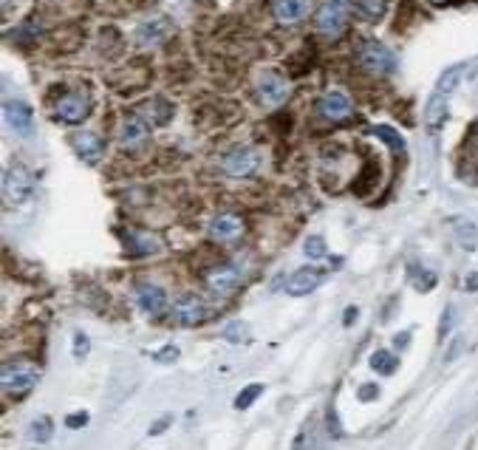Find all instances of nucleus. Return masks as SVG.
Masks as SVG:
<instances>
[{
    "mask_svg": "<svg viewBox=\"0 0 478 450\" xmlns=\"http://www.w3.org/2000/svg\"><path fill=\"white\" fill-rule=\"evenodd\" d=\"M34 193V176L23 165H12L3 176V198L9 207H20L23 201H29Z\"/></svg>",
    "mask_w": 478,
    "mask_h": 450,
    "instance_id": "obj_1",
    "label": "nucleus"
},
{
    "mask_svg": "<svg viewBox=\"0 0 478 450\" xmlns=\"http://www.w3.org/2000/svg\"><path fill=\"white\" fill-rule=\"evenodd\" d=\"M357 63H360L365 71L385 74V71H394V65H397V54L390 51L388 46L376 43V40H365V43H360V46H357Z\"/></svg>",
    "mask_w": 478,
    "mask_h": 450,
    "instance_id": "obj_2",
    "label": "nucleus"
},
{
    "mask_svg": "<svg viewBox=\"0 0 478 450\" xmlns=\"http://www.w3.org/2000/svg\"><path fill=\"white\" fill-rule=\"evenodd\" d=\"M37 383H40V368L31 362H9L3 371H0V385L9 394L31 391Z\"/></svg>",
    "mask_w": 478,
    "mask_h": 450,
    "instance_id": "obj_3",
    "label": "nucleus"
},
{
    "mask_svg": "<svg viewBox=\"0 0 478 450\" xmlns=\"http://www.w3.org/2000/svg\"><path fill=\"white\" fill-rule=\"evenodd\" d=\"M54 113L60 122H68V125H79V122L88 119L91 113V102L85 94H77V91H68L63 94L57 102H54Z\"/></svg>",
    "mask_w": 478,
    "mask_h": 450,
    "instance_id": "obj_4",
    "label": "nucleus"
},
{
    "mask_svg": "<svg viewBox=\"0 0 478 450\" xmlns=\"http://www.w3.org/2000/svg\"><path fill=\"white\" fill-rule=\"evenodd\" d=\"M317 113L331 119V122H345V119H351V113H354V102H351V97L345 91H328V94L320 97Z\"/></svg>",
    "mask_w": 478,
    "mask_h": 450,
    "instance_id": "obj_5",
    "label": "nucleus"
},
{
    "mask_svg": "<svg viewBox=\"0 0 478 450\" xmlns=\"http://www.w3.org/2000/svg\"><path fill=\"white\" fill-rule=\"evenodd\" d=\"M326 278V269H314V266H303V269H297V272H292L286 280H283V289L289 292V295H294V298H303V295H309V292H314L317 286H320V280Z\"/></svg>",
    "mask_w": 478,
    "mask_h": 450,
    "instance_id": "obj_6",
    "label": "nucleus"
},
{
    "mask_svg": "<svg viewBox=\"0 0 478 450\" xmlns=\"http://www.w3.org/2000/svg\"><path fill=\"white\" fill-rule=\"evenodd\" d=\"M207 314H209L207 303L201 298H196V295H182L176 303H173V317H176L179 326H187V329H190V326L204 323Z\"/></svg>",
    "mask_w": 478,
    "mask_h": 450,
    "instance_id": "obj_7",
    "label": "nucleus"
},
{
    "mask_svg": "<svg viewBox=\"0 0 478 450\" xmlns=\"http://www.w3.org/2000/svg\"><path fill=\"white\" fill-rule=\"evenodd\" d=\"M345 20H349V3H334V0H326L317 12V29L328 37L340 34L345 29Z\"/></svg>",
    "mask_w": 478,
    "mask_h": 450,
    "instance_id": "obj_8",
    "label": "nucleus"
},
{
    "mask_svg": "<svg viewBox=\"0 0 478 450\" xmlns=\"http://www.w3.org/2000/svg\"><path fill=\"white\" fill-rule=\"evenodd\" d=\"M204 280H207V289L209 292L227 298V295H232L238 286H241V272L235 266H215V269H209L204 275Z\"/></svg>",
    "mask_w": 478,
    "mask_h": 450,
    "instance_id": "obj_9",
    "label": "nucleus"
},
{
    "mask_svg": "<svg viewBox=\"0 0 478 450\" xmlns=\"http://www.w3.org/2000/svg\"><path fill=\"white\" fill-rule=\"evenodd\" d=\"M260 168V153L252 147H238L224 156V170L230 176H252Z\"/></svg>",
    "mask_w": 478,
    "mask_h": 450,
    "instance_id": "obj_10",
    "label": "nucleus"
},
{
    "mask_svg": "<svg viewBox=\"0 0 478 450\" xmlns=\"http://www.w3.org/2000/svg\"><path fill=\"white\" fill-rule=\"evenodd\" d=\"M3 116H6L9 128H12V131H15L17 136L29 139V136L34 134V116H31V108H29L26 102L9 99V102L3 105Z\"/></svg>",
    "mask_w": 478,
    "mask_h": 450,
    "instance_id": "obj_11",
    "label": "nucleus"
},
{
    "mask_svg": "<svg viewBox=\"0 0 478 450\" xmlns=\"http://www.w3.org/2000/svg\"><path fill=\"white\" fill-rule=\"evenodd\" d=\"M71 147L77 150V156L82 161H88V165H97V161L102 159V153H105V142L97 134H91V131L71 134Z\"/></svg>",
    "mask_w": 478,
    "mask_h": 450,
    "instance_id": "obj_12",
    "label": "nucleus"
},
{
    "mask_svg": "<svg viewBox=\"0 0 478 450\" xmlns=\"http://www.w3.org/2000/svg\"><path fill=\"white\" fill-rule=\"evenodd\" d=\"M257 94H260V99H264V105L275 108V105H280V102L286 99L289 86H286V79H283L280 74L269 71V74L260 77V83H257Z\"/></svg>",
    "mask_w": 478,
    "mask_h": 450,
    "instance_id": "obj_13",
    "label": "nucleus"
},
{
    "mask_svg": "<svg viewBox=\"0 0 478 450\" xmlns=\"http://www.w3.org/2000/svg\"><path fill=\"white\" fill-rule=\"evenodd\" d=\"M148 136H150V122H148L142 113H136V116H127V119L122 122L119 142H122L125 147H139V145H142Z\"/></svg>",
    "mask_w": 478,
    "mask_h": 450,
    "instance_id": "obj_14",
    "label": "nucleus"
},
{
    "mask_svg": "<svg viewBox=\"0 0 478 450\" xmlns=\"http://www.w3.org/2000/svg\"><path fill=\"white\" fill-rule=\"evenodd\" d=\"M136 303L148 314H164L167 312V292L153 283H139L136 286Z\"/></svg>",
    "mask_w": 478,
    "mask_h": 450,
    "instance_id": "obj_15",
    "label": "nucleus"
},
{
    "mask_svg": "<svg viewBox=\"0 0 478 450\" xmlns=\"http://www.w3.org/2000/svg\"><path fill=\"white\" fill-rule=\"evenodd\" d=\"M309 15V0H275V17L283 26H294Z\"/></svg>",
    "mask_w": 478,
    "mask_h": 450,
    "instance_id": "obj_16",
    "label": "nucleus"
},
{
    "mask_svg": "<svg viewBox=\"0 0 478 450\" xmlns=\"http://www.w3.org/2000/svg\"><path fill=\"white\" fill-rule=\"evenodd\" d=\"M241 232H244V221L238 216H232V213H224L218 218H212V224H209V235L215 241H235Z\"/></svg>",
    "mask_w": 478,
    "mask_h": 450,
    "instance_id": "obj_17",
    "label": "nucleus"
},
{
    "mask_svg": "<svg viewBox=\"0 0 478 450\" xmlns=\"http://www.w3.org/2000/svg\"><path fill=\"white\" fill-rule=\"evenodd\" d=\"M424 113H427V128H430V131H439V128L445 125V119H447V97L436 91V94L430 97Z\"/></svg>",
    "mask_w": 478,
    "mask_h": 450,
    "instance_id": "obj_18",
    "label": "nucleus"
},
{
    "mask_svg": "<svg viewBox=\"0 0 478 450\" xmlns=\"http://www.w3.org/2000/svg\"><path fill=\"white\" fill-rule=\"evenodd\" d=\"M456 241L464 252H475L478 247V227L472 221H459L456 224Z\"/></svg>",
    "mask_w": 478,
    "mask_h": 450,
    "instance_id": "obj_19",
    "label": "nucleus"
},
{
    "mask_svg": "<svg viewBox=\"0 0 478 450\" xmlns=\"http://www.w3.org/2000/svg\"><path fill=\"white\" fill-rule=\"evenodd\" d=\"M371 368L376 374H394L397 368H399V360L394 351H388V348H379L371 354Z\"/></svg>",
    "mask_w": 478,
    "mask_h": 450,
    "instance_id": "obj_20",
    "label": "nucleus"
},
{
    "mask_svg": "<svg viewBox=\"0 0 478 450\" xmlns=\"http://www.w3.org/2000/svg\"><path fill=\"white\" fill-rule=\"evenodd\" d=\"M224 340L227 343H232V346H244V343H249L252 337H249V326L244 323V320H232V323H227L224 326Z\"/></svg>",
    "mask_w": 478,
    "mask_h": 450,
    "instance_id": "obj_21",
    "label": "nucleus"
},
{
    "mask_svg": "<svg viewBox=\"0 0 478 450\" xmlns=\"http://www.w3.org/2000/svg\"><path fill=\"white\" fill-rule=\"evenodd\" d=\"M461 74H464V65H453V68H447L442 77H439V86H436V91L439 94H450V91H456V86L461 83Z\"/></svg>",
    "mask_w": 478,
    "mask_h": 450,
    "instance_id": "obj_22",
    "label": "nucleus"
},
{
    "mask_svg": "<svg viewBox=\"0 0 478 450\" xmlns=\"http://www.w3.org/2000/svg\"><path fill=\"white\" fill-rule=\"evenodd\" d=\"M357 12H360V17H365V20H379V17L385 15V0H360V3H357Z\"/></svg>",
    "mask_w": 478,
    "mask_h": 450,
    "instance_id": "obj_23",
    "label": "nucleus"
},
{
    "mask_svg": "<svg viewBox=\"0 0 478 450\" xmlns=\"http://www.w3.org/2000/svg\"><path fill=\"white\" fill-rule=\"evenodd\" d=\"M260 394H264V385H257V383H255V385H246V388L235 396V408H238V411H246V408H249Z\"/></svg>",
    "mask_w": 478,
    "mask_h": 450,
    "instance_id": "obj_24",
    "label": "nucleus"
},
{
    "mask_svg": "<svg viewBox=\"0 0 478 450\" xmlns=\"http://www.w3.org/2000/svg\"><path fill=\"white\" fill-rule=\"evenodd\" d=\"M303 252H306V258H312V261L326 258V241H323L320 235L306 238V243H303Z\"/></svg>",
    "mask_w": 478,
    "mask_h": 450,
    "instance_id": "obj_25",
    "label": "nucleus"
},
{
    "mask_svg": "<svg viewBox=\"0 0 478 450\" xmlns=\"http://www.w3.org/2000/svg\"><path fill=\"white\" fill-rule=\"evenodd\" d=\"M374 136H379L385 145H390V147H394L397 153H402V150H405V142L399 139V134H397L394 128H385V125H379V128H374Z\"/></svg>",
    "mask_w": 478,
    "mask_h": 450,
    "instance_id": "obj_26",
    "label": "nucleus"
},
{
    "mask_svg": "<svg viewBox=\"0 0 478 450\" xmlns=\"http://www.w3.org/2000/svg\"><path fill=\"white\" fill-rule=\"evenodd\" d=\"M31 436L34 442H49L51 439V419L49 417H40L31 422Z\"/></svg>",
    "mask_w": 478,
    "mask_h": 450,
    "instance_id": "obj_27",
    "label": "nucleus"
},
{
    "mask_svg": "<svg viewBox=\"0 0 478 450\" xmlns=\"http://www.w3.org/2000/svg\"><path fill=\"white\" fill-rule=\"evenodd\" d=\"M179 357H182V351H179L176 346H164L161 351H156V354H153V360H156V362H164V365L179 362Z\"/></svg>",
    "mask_w": 478,
    "mask_h": 450,
    "instance_id": "obj_28",
    "label": "nucleus"
},
{
    "mask_svg": "<svg viewBox=\"0 0 478 450\" xmlns=\"http://www.w3.org/2000/svg\"><path fill=\"white\" fill-rule=\"evenodd\" d=\"M88 348H91V340L85 337L82 332H77V337H74V357H77V360H85Z\"/></svg>",
    "mask_w": 478,
    "mask_h": 450,
    "instance_id": "obj_29",
    "label": "nucleus"
},
{
    "mask_svg": "<svg viewBox=\"0 0 478 450\" xmlns=\"http://www.w3.org/2000/svg\"><path fill=\"white\" fill-rule=\"evenodd\" d=\"M161 34H164V23H159V20H153V23H148L142 29V37H148V43H156Z\"/></svg>",
    "mask_w": 478,
    "mask_h": 450,
    "instance_id": "obj_30",
    "label": "nucleus"
},
{
    "mask_svg": "<svg viewBox=\"0 0 478 450\" xmlns=\"http://www.w3.org/2000/svg\"><path fill=\"white\" fill-rule=\"evenodd\" d=\"M419 275H422V278L416 280V289H419V292H427V289H433V286H436V275H433V272L422 269Z\"/></svg>",
    "mask_w": 478,
    "mask_h": 450,
    "instance_id": "obj_31",
    "label": "nucleus"
},
{
    "mask_svg": "<svg viewBox=\"0 0 478 450\" xmlns=\"http://www.w3.org/2000/svg\"><path fill=\"white\" fill-rule=\"evenodd\" d=\"M357 396H360L363 402H374V399L379 396V388H376L374 383H365V385H363V388L357 391Z\"/></svg>",
    "mask_w": 478,
    "mask_h": 450,
    "instance_id": "obj_32",
    "label": "nucleus"
},
{
    "mask_svg": "<svg viewBox=\"0 0 478 450\" xmlns=\"http://www.w3.org/2000/svg\"><path fill=\"white\" fill-rule=\"evenodd\" d=\"M65 425L68 428H85V425H88V414H85V411L82 414H74V417L65 419Z\"/></svg>",
    "mask_w": 478,
    "mask_h": 450,
    "instance_id": "obj_33",
    "label": "nucleus"
},
{
    "mask_svg": "<svg viewBox=\"0 0 478 450\" xmlns=\"http://www.w3.org/2000/svg\"><path fill=\"white\" fill-rule=\"evenodd\" d=\"M326 422H328V433H331V436H340V425H337V414H334V411H328Z\"/></svg>",
    "mask_w": 478,
    "mask_h": 450,
    "instance_id": "obj_34",
    "label": "nucleus"
},
{
    "mask_svg": "<svg viewBox=\"0 0 478 450\" xmlns=\"http://www.w3.org/2000/svg\"><path fill=\"white\" fill-rule=\"evenodd\" d=\"M170 428V417H164L161 422H153V428H150V436H159V433H164Z\"/></svg>",
    "mask_w": 478,
    "mask_h": 450,
    "instance_id": "obj_35",
    "label": "nucleus"
},
{
    "mask_svg": "<svg viewBox=\"0 0 478 450\" xmlns=\"http://www.w3.org/2000/svg\"><path fill=\"white\" fill-rule=\"evenodd\" d=\"M450 317H453V309L447 306V309H445V314H442V337H445V335H447V329H450Z\"/></svg>",
    "mask_w": 478,
    "mask_h": 450,
    "instance_id": "obj_36",
    "label": "nucleus"
},
{
    "mask_svg": "<svg viewBox=\"0 0 478 450\" xmlns=\"http://www.w3.org/2000/svg\"><path fill=\"white\" fill-rule=\"evenodd\" d=\"M408 343H411V335H408V332H402V335H397V340H394V346H397V348H405Z\"/></svg>",
    "mask_w": 478,
    "mask_h": 450,
    "instance_id": "obj_37",
    "label": "nucleus"
},
{
    "mask_svg": "<svg viewBox=\"0 0 478 450\" xmlns=\"http://www.w3.org/2000/svg\"><path fill=\"white\" fill-rule=\"evenodd\" d=\"M357 320V309L354 306H349V309H345V326H351Z\"/></svg>",
    "mask_w": 478,
    "mask_h": 450,
    "instance_id": "obj_38",
    "label": "nucleus"
},
{
    "mask_svg": "<svg viewBox=\"0 0 478 450\" xmlns=\"http://www.w3.org/2000/svg\"><path fill=\"white\" fill-rule=\"evenodd\" d=\"M467 289L472 292V289H478V272H472L470 278H467Z\"/></svg>",
    "mask_w": 478,
    "mask_h": 450,
    "instance_id": "obj_39",
    "label": "nucleus"
},
{
    "mask_svg": "<svg viewBox=\"0 0 478 450\" xmlns=\"http://www.w3.org/2000/svg\"><path fill=\"white\" fill-rule=\"evenodd\" d=\"M430 3H436V6H447V3H453V0H430Z\"/></svg>",
    "mask_w": 478,
    "mask_h": 450,
    "instance_id": "obj_40",
    "label": "nucleus"
},
{
    "mask_svg": "<svg viewBox=\"0 0 478 450\" xmlns=\"http://www.w3.org/2000/svg\"><path fill=\"white\" fill-rule=\"evenodd\" d=\"M334 3H349V0H334Z\"/></svg>",
    "mask_w": 478,
    "mask_h": 450,
    "instance_id": "obj_41",
    "label": "nucleus"
}]
</instances>
